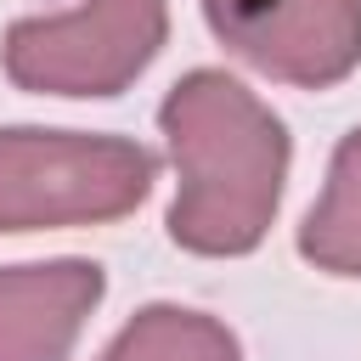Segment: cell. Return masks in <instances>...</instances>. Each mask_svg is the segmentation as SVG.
<instances>
[{"label": "cell", "instance_id": "obj_1", "mask_svg": "<svg viewBox=\"0 0 361 361\" xmlns=\"http://www.w3.org/2000/svg\"><path fill=\"white\" fill-rule=\"evenodd\" d=\"M180 192L169 209V237L192 254H248L282 197L288 130L237 79L197 68L158 107Z\"/></svg>", "mask_w": 361, "mask_h": 361}, {"label": "cell", "instance_id": "obj_2", "mask_svg": "<svg viewBox=\"0 0 361 361\" xmlns=\"http://www.w3.org/2000/svg\"><path fill=\"white\" fill-rule=\"evenodd\" d=\"M152 152L118 135L0 130V231L96 226L152 192Z\"/></svg>", "mask_w": 361, "mask_h": 361}, {"label": "cell", "instance_id": "obj_3", "mask_svg": "<svg viewBox=\"0 0 361 361\" xmlns=\"http://www.w3.org/2000/svg\"><path fill=\"white\" fill-rule=\"evenodd\" d=\"M164 0H85L6 28V73L45 96H113L164 45Z\"/></svg>", "mask_w": 361, "mask_h": 361}, {"label": "cell", "instance_id": "obj_4", "mask_svg": "<svg viewBox=\"0 0 361 361\" xmlns=\"http://www.w3.org/2000/svg\"><path fill=\"white\" fill-rule=\"evenodd\" d=\"M203 17L231 56L305 90L361 62V0H203Z\"/></svg>", "mask_w": 361, "mask_h": 361}, {"label": "cell", "instance_id": "obj_5", "mask_svg": "<svg viewBox=\"0 0 361 361\" xmlns=\"http://www.w3.org/2000/svg\"><path fill=\"white\" fill-rule=\"evenodd\" d=\"M102 299V265L51 259L0 271V361H68Z\"/></svg>", "mask_w": 361, "mask_h": 361}, {"label": "cell", "instance_id": "obj_6", "mask_svg": "<svg viewBox=\"0 0 361 361\" xmlns=\"http://www.w3.org/2000/svg\"><path fill=\"white\" fill-rule=\"evenodd\" d=\"M299 254L333 276H361V130L338 141L327 192L299 226Z\"/></svg>", "mask_w": 361, "mask_h": 361}, {"label": "cell", "instance_id": "obj_7", "mask_svg": "<svg viewBox=\"0 0 361 361\" xmlns=\"http://www.w3.org/2000/svg\"><path fill=\"white\" fill-rule=\"evenodd\" d=\"M102 361H237V338L203 310L152 305L113 338Z\"/></svg>", "mask_w": 361, "mask_h": 361}]
</instances>
